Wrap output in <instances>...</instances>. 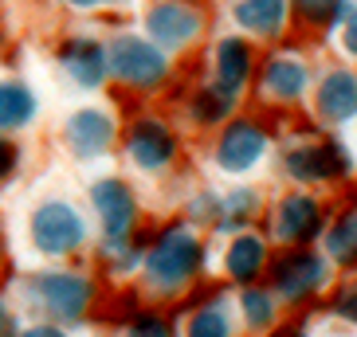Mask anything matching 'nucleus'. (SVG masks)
Wrapping results in <instances>:
<instances>
[{
	"mask_svg": "<svg viewBox=\"0 0 357 337\" xmlns=\"http://www.w3.org/2000/svg\"><path fill=\"white\" fill-rule=\"evenodd\" d=\"M126 153L137 168L158 173L177 157V137L158 118H137L134 126H126Z\"/></svg>",
	"mask_w": 357,
	"mask_h": 337,
	"instance_id": "obj_9",
	"label": "nucleus"
},
{
	"mask_svg": "<svg viewBox=\"0 0 357 337\" xmlns=\"http://www.w3.org/2000/svg\"><path fill=\"white\" fill-rule=\"evenodd\" d=\"M346 47H349V52L357 55V16H354V20H349V28H346Z\"/></svg>",
	"mask_w": 357,
	"mask_h": 337,
	"instance_id": "obj_31",
	"label": "nucleus"
},
{
	"mask_svg": "<svg viewBox=\"0 0 357 337\" xmlns=\"http://www.w3.org/2000/svg\"><path fill=\"white\" fill-rule=\"evenodd\" d=\"M337 314L346 318V322H354V326H357V290H349L346 298H337Z\"/></svg>",
	"mask_w": 357,
	"mask_h": 337,
	"instance_id": "obj_29",
	"label": "nucleus"
},
{
	"mask_svg": "<svg viewBox=\"0 0 357 337\" xmlns=\"http://www.w3.org/2000/svg\"><path fill=\"white\" fill-rule=\"evenodd\" d=\"M20 161H24V149L12 141L8 134H0V185L8 177H16V168H20Z\"/></svg>",
	"mask_w": 357,
	"mask_h": 337,
	"instance_id": "obj_25",
	"label": "nucleus"
},
{
	"mask_svg": "<svg viewBox=\"0 0 357 337\" xmlns=\"http://www.w3.org/2000/svg\"><path fill=\"white\" fill-rule=\"evenodd\" d=\"M330 255H337L342 263H357V216L342 220L330 232Z\"/></svg>",
	"mask_w": 357,
	"mask_h": 337,
	"instance_id": "obj_22",
	"label": "nucleus"
},
{
	"mask_svg": "<svg viewBox=\"0 0 357 337\" xmlns=\"http://www.w3.org/2000/svg\"><path fill=\"white\" fill-rule=\"evenodd\" d=\"M200 263H204V247H200V240L192 235V228L173 224V228H165V232L146 247L142 271H146L149 290L169 298L200 271Z\"/></svg>",
	"mask_w": 357,
	"mask_h": 337,
	"instance_id": "obj_3",
	"label": "nucleus"
},
{
	"mask_svg": "<svg viewBox=\"0 0 357 337\" xmlns=\"http://www.w3.org/2000/svg\"><path fill=\"white\" fill-rule=\"evenodd\" d=\"M240 302H243V318H248L255 329L271 326V318H275V298L267 295V290H243Z\"/></svg>",
	"mask_w": 357,
	"mask_h": 337,
	"instance_id": "obj_23",
	"label": "nucleus"
},
{
	"mask_svg": "<svg viewBox=\"0 0 357 337\" xmlns=\"http://www.w3.org/2000/svg\"><path fill=\"white\" fill-rule=\"evenodd\" d=\"M110 52V79H118L122 86H134V91H153V86L165 83L169 75V59L165 47L153 43L149 36H114L106 43Z\"/></svg>",
	"mask_w": 357,
	"mask_h": 337,
	"instance_id": "obj_4",
	"label": "nucleus"
},
{
	"mask_svg": "<svg viewBox=\"0 0 357 337\" xmlns=\"http://www.w3.org/2000/svg\"><path fill=\"white\" fill-rule=\"evenodd\" d=\"M189 334H197V337H224L228 334V314H224L220 306L216 310H200L197 318H192V326H189Z\"/></svg>",
	"mask_w": 357,
	"mask_h": 337,
	"instance_id": "obj_24",
	"label": "nucleus"
},
{
	"mask_svg": "<svg viewBox=\"0 0 357 337\" xmlns=\"http://www.w3.org/2000/svg\"><path fill=\"white\" fill-rule=\"evenodd\" d=\"M322 283H326V263L318 255L294 251V255H287V259L275 263V286H279L283 298H306Z\"/></svg>",
	"mask_w": 357,
	"mask_h": 337,
	"instance_id": "obj_11",
	"label": "nucleus"
},
{
	"mask_svg": "<svg viewBox=\"0 0 357 337\" xmlns=\"http://www.w3.org/2000/svg\"><path fill=\"white\" fill-rule=\"evenodd\" d=\"M91 208L98 216L102 228V243H126L134 240V224H137V201L130 192L126 180L102 177L91 185Z\"/></svg>",
	"mask_w": 357,
	"mask_h": 337,
	"instance_id": "obj_5",
	"label": "nucleus"
},
{
	"mask_svg": "<svg viewBox=\"0 0 357 337\" xmlns=\"http://www.w3.org/2000/svg\"><path fill=\"white\" fill-rule=\"evenodd\" d=\"M283 12H287V0H240V4H236V20H240L248 32L271 36V32H279Z\"/></svg>",
	"mask_w": 357,
	"mask_h": 337,
	"instance_id": "obj_17",
	"label": "nucleus"
},
{
	"mask_svg": "<svg viewBox=\"0 0 357 337\" xmlns=\"http://www.w3.org/2000/svg\"><path fill=\"white\" fill-rule=\"evenodd\" d=\"M263 146H267V137H263L259 126L236 122V126H228V134H224L220 146H216V165H220L224 173H243V168H252L255 161L263 157Z\"/></svg>",
	"mask_w": 357,
	"mask_h": 337,
	"instance_id": "obj_10",
	"label": "nucleus"
},
{
	"mask_svg": "<svg viewBox=\"0 0 357 337\" xmlns=\"http://www.w3.org/2000/svg\"><path fill=\"white\" fill-rule=\"evenodd\" d=\"M200 28H204V16L189 0H158L153 8H146V36L161 43L165 52L189 47L200 36Z\"/></svg>",
	"mask_w": 357,
	"mask_h": 337,
	"instance_id": "obj_7",
	"label": "nucleus"
},
{
	"mask_svg": "<svg viewBox=\"0 0 357 337\" xmlns=\"http://www.w3.org/2000/svg\"><path fill=\"white\" fill-rule=\"evenodd\" d=\"M263 259H267L263 240L243 235V240L231 243V251H228V274H231V279H240V283H252L255 274L263 271Z\"/></svg>",
	"mask_w": 357,
	"mask_h": 337,
	"instance_id": "obj_18",
	"label": "nucleus"
},
{
	"mask_svg": "<svg viewBox=\"0 0 357 337\" xmlns=\"http://www.w3.org/2000/svg\"><path fill=\"white\" fill-rule=\"evenodd\" d=\"M294 4H298V16L306 24H322V28H330V24H337L346 16L342 0H294Z\"/></svg>",
	"mask_w": 357,
	"mask_h": 337,
	"instance_id": "obj_21",
	"label": "nucleus"
},
{
	"mask_svg": "<svg viewBox=\"0 0 357 337\" xmlns=\"http://www.w3.org/2000/svg\"><path fill=\"white\" fill-rule=\"evenodd\" d=\"M263 86H267V95L298 98L306 91V67L303 63H291V59H275V63H267Z\"/></svg>",
	"mask_w": 357,
	"mask_h": 337,
	"instance_id": "obj_19",
	"label": "nucleus"
},
{
	"mask_svg": "<svg viewBox=\"0 0 357 337\" xmlns=\"http://www.w3.org/2000/svg\"><path fill=\"white\" fill-rule=\"evenodd\" d=\"M40 118V98L24 79H0V134H20Z\"/></svg>",
	"mask_w": 357,
	"mask_h": 337,
	"instance_id": "obj_14",
	"label": "nucleus"
},
{
	"mask_svg": "<svg viewBox=\"0 0 357 337\" xmlns=\"http://www.w3.org/2000/svg\"><path fill=\"white\" fill-rule=\"evenodd\" d=\"M91 240L83 208L67 196H43L28 212V243L40 259H71Z\"/></svg>",
	"mask_w": 357,
	"mask_h": 337,
	"instance_id": "obj_2",
	"label": "nucleus"
},
{
	"mask_svg": "<svg viewBox=\"0 0 357 337\" xmlns=\"http://www.w3.org/2000/svg\"><path fill=\"white\" fill-rule=\"evenodd\" d=\"M231 91H224V86H216V91H200L197 102H192V118H197L200 126H212V122H220L224 114L231 110Z\"/></svg>",
	"mask_w": 357,
	"mask_h": 337,
	"instance_id": "obj_20",
	"label": "nucleus"
},
{
	"mask_svg": "<svg viewBox=\"0 0 357 337\" xmlns=\"http://www.w3.org/2000/svg\"><path fill=\"white\" fill-rule=\"evenodd\" d=\"M287 168L298 180H326V177L349 173V157L337 141H322V146H310V149H294L287 157Z\"/></svg>",
	"mask_w": 357,
	"mask_h": 337,
	"instance_id": "obj_12",
	"label": "nucleus"
},
{
	"mask_svg": "<svg viewBox=\"0 0 357 337\" xmlns=\"http://www.w3.org/2000/svg\"><path fill=\"white\" fill-rule=\"evenodd\" d=\"M130 329H134V334H158V337H161V334H169V326H161L158 318H149V314H137Z\"/></svg>",
	"mask_w": 357,
	"mask_h": 337,
	"instance_id": "obj_27",
	"label": "nucleus"
},
{
	"mask_svg": "<svg viewBox=\"0 0 357 337\" xmlns=\"http://www.w3.org/2000/svg\"><path fill=\"white\" fill-rule=\"evenodd\" d=\"M55 59H59L63 75L79 91H98L106 83V75H110V52H106L95 36H67L59 43Z\"/></svg>",
	"mask_w": 357,
	"mask_h": 337,
	"instance_id": "obj_8",
	"label": "nucleus"
},
{
	"mask_svg": "<svg viewBox=\"0 0 357 337\" xmlns=\"http://www.w3.org/2000/svg\"><path fill=\"white\" fill-rule=\"evenodd\" d=\"M248 71H252V52L243 47V40H224L216 47V83L236 95L248 83Z\"/></svg>",
	"mask_w": 357,
	"mask_h": 337,
	"instance_id": "obj_16",
	"label": "nucleus"
},
{
	"mask_svg": "<svg viewBox=\"0 0 357 337\" xmlns=\"http://www.w3.org/2000/svg\"><path fill=\"white\" fill-rule=\"evenodd\" d=\"M63 326H55V322H40V326H24V337H59Z\"/></svg>",
	"mask_w": 357,
	"mask_h": 337,
	"instance_id": "obj_30",
	"label": "nucleus"
},
{
	"mask_svg": "<svg viewBox=\"0 0 357 337\" xmlns=\"http://www.w3.org/2000/svg\"><path fill=\"white\" fill-rule=\"evenodd\" d=\"M4 334H16V314H12L8 295L0 290V337H4Z\"/></svg>",
	"mask_w": 357,
	"mask_h": 337,
	"instance_id": "obj_26",
	"label": "nucleus"
},
{
	"mask_svg": "<svg viewBox=\"0 0 357 337\" xmlns=\"http://www.w3.org/2000/svg\"><path fill=\"white\" fill-rule=\"evenodd\" d=\"M322 228V208L314 196H287L275 208V235L287 243H306Z\"/></svg>",
	"mask_w": 357,
	"mask_h": 337,
	"instance_id": "obj_13",
	"label": "nucleus"
},
{
	"mask_svg": "<svg viewBox=\"0 0 357 337\" xmlns=\"http://www.w3.org/2000/svg\"><path fill=\"white\" fill-rule=\"evenodd\" d=\"M20 302L47 322L75 326V322H83L91 302H95V283L79 271H67V267H43L20 283Z\"/></svg>",
	"mask_w": 357,
	"mask_h": 337,
	"instance_id": "obj_1",
	"label": "nucleus"
},
{
	"mask_svg": "<svg viewBox=\"0 0 357 337\" xmlns=\"http://www.w3.org/2000/svg\"><path fill=\"white\" fill-rule=\"evenodd\" d=\"M114 134H118L114 114L102 110V106H79L63 122V146L71 149L75 161H98L102 153H110Z\"/></svg>",
	"mask_w": 357,
	"mask_h": 337,
	"instance_id": "obj_6",
	"label": "nucleus"
},
{
	"mask_svg": "<svg viewBox=\"0 0 357 337\" xmlns=\"http://www.w3.org/2000/svg\"><path fill=\"white\" fill-rule=\"evenodd\" d=\"M318 110L330 122H346L357 114V79L349 71H334L318 91Z\"/></svg>",
	"mask_w": 357,
	"mask_h": 337,
	"instance_id": "obj_15",
	"label": "nucleus"
},
{
	"mask_svg": "<svg viewBox=\"0 0 357 337\" xmlns=\"http://www.w3.org/2000/svg\"><path fill=\"white\" fill-rule=\"evenodd\" d=\"M0 263H4V235H0Z\"/></svg>",
	"mask_w": 357,
	"mask_h": 337,
	"instance_id": "obj_32",
	"label": "nucleus"
},
{
	"mask_svg": "<svg viewBox=\"0 0 357 337\" xmlns=\"http://www.w3.org/2000/svg\"><path fill=\"white\" fill-rule=\"evenodd\" d=\"M59 4L71 12H95V8H106V4H126V0H59Z\"/></svg>",
	"mask_w": 357,
	"mask_h": 337,
	"instance_id": "obj_28",
	"label": "nucleus"
}]
</instances>
